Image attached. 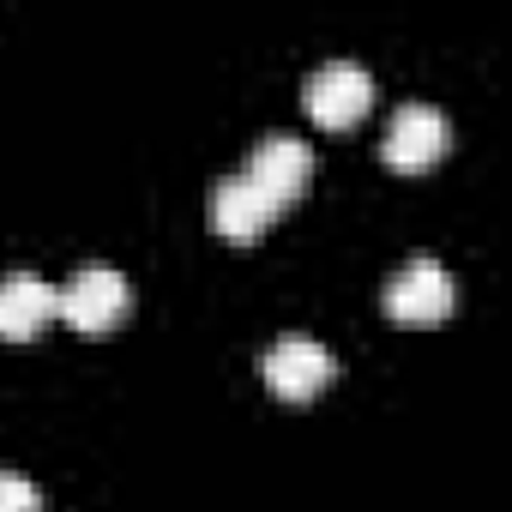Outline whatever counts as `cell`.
Listing matches in <instances>:
<instances>
[{
    "label": "cell",
    "instance_id": "1",
    "mask_svg": "<svg viewBox=\"0 0 512 512\" xmlns=\"http://www.w3.org/2000/svg\"><path fill=\"white\" fill-rule=\"evenodd\" d=\"M133 314V284L115 272V266H85L61 284V320L85 338H103L115 332L121 320Z\"/></svg>",
    "mask_w": 512,
    "mask_h": 512
},
{
    "label": "cell",
    "instance_id": "2",
    "mask_svg": "<svg viewBox=\"0 0 512 512\" xmlns=\"http://www.w3.org/2000/svg\"><path fill=\"white\" fill-rule=\"evenodd\" d=\"M302 109H308L326 133H350V127L374 109V79H368V67H356V61H326L320 73H308Z\"/></svg>",
    "mask_w": 512,
    "mask_h": 512
},
{
    "label": "cell",
    "instance_id": "3",
    "mask_svg": "<svg viewBox=\"0 0 512 512\" xmlns=\"http://www.w3.org/2000/svg\"><path fill=\"white\" fill-rule=\"evenodd\" d=\"M452 302H458V290H452V272L440 266V260H410L386 290H380V308H386V320H398V326H440L446 314H452Z\"/></svg>",
    "mask_w": 512,
    "mask_h": 512
},
{
    "label": "cell",
    "instance_id": "4",
    "mask_svg": "<svg viewBox=\"0 0 512 512\" xmlns=\"http://www.w3.org/2000/svg\"><path fill=\"white\" fill-rule=\"evenodd\" d=\"M446 145H452L446 115H440L434 103H404V109L386 121L380 157H386V169H398V175H422V169H434V163L446 157Z\"/></svg>",
    "mask_w": 512,
    "mask_h": 512
},
{
    "label": "cell",
    "instance_id": "5",
    "mask_svg": "<svg viewBox=\"0 0 512 512\" xmlns=\"http://www.w3.org/2000/svg\"><path fill=\"white\" fill-rule=\"evenodd\" d=\"M260 374H266L272 398L308 404V398H320V392L338 380V356H332L326 344H314V338H278V344L266 350Z\"/></svg>",
    "mask_w": 512,
    "mask_h": 512
},
{
    "label": "cell",
    "instance_id": "6",
    "mask_svg": "<svg viewBox=\"0 0 512 512\" xmlns=\"http://www.w3.org/2000/svg\"><path fill=\"white\" fill-rule=\"evenodd\" d=\"M241 175L284 211V205H296V199L308 193V181H314V151H308L296 133H272V139L253 145V157H247Z\"/></svg>",
    "mask_w": 512,
    "mask_h": 512
},
{
    "label": "cell",
    "instance_id": "7",
    "mask_svg": "<svg viewBox=\"0 0 512 512\" xmlns=\"http://www.w3.org/2000/svg\"><path fill=\"white\" fill-rule=\"evenodd\" d=\"M61 320V290L43 284L37 272H13L0 278V338L7 344H31Z\"/></svg>",
    "mask_w": 512,
    "mask_h": 512
},
{
    "label": "cell",
    "instance_id": "8",
    "mask_svg": "<svg viewBox=\"0 0 512 512\" xmlns=\"http://www.w3.org/2000/svg\"><path fill=\"white\" fill-rule=\"evenodd\" d=\"M272 223H278V205L253 187L247 175H223V181L211 187V229H217L223 241L247 247V241H260Z\"/></svg>",
    "mask_w": 512,
    "mask_h": 512
},
{
    "label": "cell",
    "instance_id": "9",
    "mask_svg": "<svg viewBox=\"0 0 512 512\" xmlns=\"http://www.w3.org/2000/svg\"><path fill=\"white\" fill-rule=\"evenodd\" d=\"M0 512H43V488L19 470H0Z\"/></svg>",
    "mask_w": 512,
    "mask_h": 512
}]
</instances>
